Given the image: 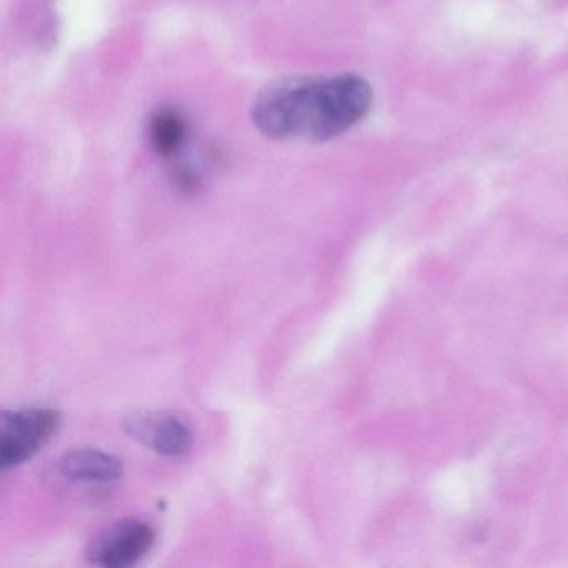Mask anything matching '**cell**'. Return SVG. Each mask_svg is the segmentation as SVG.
Masks as SVG:
<instances>
[{"label": "cell", "mask_w": 568, "mask_h": 568, "mask_svg": "<svg viewBox=\"0 0 568 568\" xmlns=\"http://www.w3.org/2000/svg\"><path fill=\"white\" fill-rule=\"evenodd\" d=\"M374 92L365 79L287 78L262 89L252 118L271 139L328 141L344 134L371 111Z\"/></svg>", "instance_id": "cell-1"}, {"label": "cell", "mask_w": 568, "mask_h": 568, "mask_svg": "<svg viewBox=\"0 0 568 568\" xmlns=\"http://www.w3.org/2000/svg\"><path fill=\"white\" fill-rule=\"evenodd\" d=\"M61 415L52 408H19L0 415V468L21 467L58 432Z\"/></svg>", "instance_id": "cell-2"}, {"label": "cell", "mask_w": 568, "mask_h": 568, "mask_svg": "<svg viewBox=\"0 0 568 568\" xmlns=\"http://www.w3.org/2000/svg\"><path fill=\"white\" fill-rule=\"evenodd\" d=\"M155 544V530L141 520H122L95 535L85 557L102 568H128L139 564Z\"/></svg>", "instance_id": "cell-3"}, {"label": "cell", "mask_w": 568, "mask_h": 568, "mask_svg": "<svg viewBox=\"0 0 568 568\" xmlns=\"http://www.w3.org/2000/svg\"><path fill=\"white\" fill-rule=\"evenodd\" d=\"M129 437L164 457H182L194 444L192 428L168 412H135L124 420Z\"/></svg>", "instance_id": "cell-4"}, {"label": "cell", "mask_w": 568, "mask_h": 568, "mask_svg": "<svg viewBox=\"0 0 568 568\" xmlns=\"http://www.w3.org/2000/svg\"><path fill=\"white\" fill-rule=\"evenodd\" d=\"M55 474L71 484H114L124 475L121 458L98 448L68 452L55 464Z\"/></svg>", "instance_id": "cell-5"}, {"label": "cell", "mask_w": 568, "mask_h": 568, "mask_svg": "<svg viewBox=\"0 0 568 568\" xmlns=\"http://www.w3.org/2000/svg\"><path fill=\"white\" fill-rule=\"evenodd\" d=\"M152 145L161 155H172L185 141V122L175 111H162L152 119Z\"/></svg>", "instance_id": "cell-6"}]
</instances>
